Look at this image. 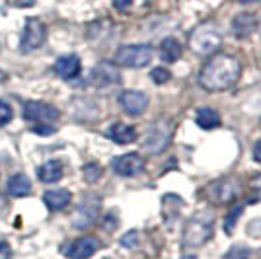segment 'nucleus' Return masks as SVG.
<instances>
[{
  "label": "nucleus",
  "instance_id": "1",
  "mask_svg": "<svg viewBox=\"0 0 261 259\" xmlns=\"http://www.w3.org/2000/svg\"><path fill=\"white\" fill-rule=\"evenodd\" d=\"M240 74H242V65L238 59L232 55L218 53L203 66L199 82L207 92H222L226 88L234 86Z\"/></svg>",
  "mask_w": 261,
  "mask_h": 259
},
{
  "label": "nucleus",
  "instance_id": "2",
  "mask_svg": "<svg viewBox=\"0 0 261 259\" xmlns=\"http://www.w3.org/2000/svg\"><path fill=\"white\" fill-rule=\"evenodd\" d=\"M213 232H215V215L208 211H199L185 222L181 244L184 248H201L213 238Z\"/></svg>",
  "mask_w": 261,
  "mask_h": 259
},
{
  "label": "nucleus",
  "instance_id": "3",
  "mask_svg": "<svg viewBox=\"0 0 261 259\" xmlns=\"http://www.w3.org/2000/svg\"><path fill=\"white\" fill-rule=\"evenodd\" d=\"M222 45V33L215 23H201L189 35L191 51L201 57L213 55Z\"/></svg>",
  "mask_w": 261,
  "mask_h": 259
},
{
  "label": "nucleus",
  "instance_id": "4",
  "mask_svg": "<svg viewBox=\"0 0 261 259\" xmlns=\"http://www.w3.org/2000/svg\"><path fill=\"white\" fill-rule=\"evenodd\" d=\"M174 131L175 125L172 119H158L146 133V141L142 142V148L148 154H160L172 142Z\"/></svg>",
  "mask_w": 261,
  "mask_h": 259
},
{
  "label": "nucleus",
  "instance_id": "5",
  "mask_svg": "<svg viewBox=\"0 0 261 259\" xmlns=\"http://www.w3.org/2000/svg\"><path fill=\"white\" fill-rule=\"evenodd\" d=\"M117 65L127 68H142L152 61V47L150 45H125L115 53Z\"/></svg>",
  "mask_w": 261,
  "mask_h": 259
},
{
  "label": "nucleus",
  "instance_id": "6",
  "mask_svg": "<svg viewBox=\"0 0 261 259\" xmlns=\"http://www.w3.org/2000/svg\"><path fill=\"white\" fill-rule=\"evenodd\" d=\"M99 209H101V199H99L98 195H84L80 205L74 211V215H72V226L78 228V230L90 228L94 224V220L98 218Z\"/></svg>",
  "mask_w": 261,
  "mask_h": 259
},
{
  "label": "nucleus",
  "instance_id": "7",
  "mask_svg": "<svg viewBox=\"0 0 261 259\" xmlns=\"http://www.w3.org/2000/svg\"><path fill=\"white\" fill-rule=\"evenodd\" d=\"M240 189L242 187H240V182L236 177H224V179H218V182L208 185L207 193L218 205H228L232 201H236Z\"/></svg>",
  "mask_w": 261,
  "mask_h": 259
},
{
  "label": "nucleus",
  "instance_id": "8",
  "mask_svg": "<svg viewBox=\"0 0 261 259\" xmlns=\"http://www.w3.org/2000/svg\"><path fill=\"white\" fill-rule=\"evenodd\" d=\"M45 37H47V30L41 20L37 18H30L25 22L22 33V51L23 53H32L35 49H39L45 43Z\"/></svg>",
  "mask_w": 261,
  "mask_h": 259
},
{
  "label": "nucleus",
  "instance_id": "9",
  "mask_svg": "<svg viewBox=\"0 0 261 259\" xmlns=\"http://www.w3.org/2000/svg\"><path fill=\"white\" fill-rule=\"evenodd\" d=\"M23 119L30 123H51L59 119V109L43 101H28L23 108Z\"/></svg>",
  "mask_w": 261,
  "mask_h": 259
},
{
  "label": "nucleus",
  "instance_id": "10",
  "mask_svg": "<svg viewBox=\"0 0 261 259\" xmlns=\"http://www.w3.org/2000/svg\"><path fill=\"white\" fill-rule=\"evenodd\" d=\"M99 249V240L96 236H82L68 244L63 253L70 259H90Z\"/></svg>",
  "mask_w": 261,
  "mask_h": 259
},
{
  "label": "nucleus",
  "instance_id": "11",
  "mask_svg": "<svg viewBox=\"0 0 261 259\" xmlns=\"http://www.w3.org/2000/svg\"><path fill=\"white\" fill-rule=\"evenodd\" d=\"M111 168L117 175L130 177V175H139L144 170V160L139 154H123L111 160Z\"/></svg>",
  "mask_w": 261,
  "mask_h": 259
},
{
  "label": "nucleus",
  "instance_id": "12",
  "mask_svg": "<svg viewBox=\"0 0 261 259\" xmlns=\"http://www.w3.org/2000/svg\"><path fill=\"white\" fill-rule=\"evenodd\" d=\"M119 103L125 113L129 115H141L148 108V96L139 90H127L119 96Z\"/></svg>",
  "mask_w": 261,
  "mask_h": 259
},
{
  "label": "nucleus",
  "instance_id": "13",
  "mask_svg": "<svg viewBox=\"0 0 261 259\" xmlns=\"http://www.w3.org/2000/svg\"><path fill=\"white\" fill-rule=\"evenodd\" d=\"M119 80H121L119 70L111 65V63H99L92 70V82L98 88H108V86H113V84H119Z\"/></svg>",
  "mask_w": 261,
  "mask_h": 259
},
{
  "label": "nucleus",
  "instance_id": "14",
  "mask_svg": "<svg viewBox=\"0 0 261 259\" xmlns=\"http://www.w3.org/2000/svg\"><path fill=\"white\" fill-rule=\"evenodd\" d=\"M255 30H257V18H255L253 14L242 12L238 16H234V20H232V33H234L238 39L250 37Z\"/></svg>",
  "mask_w": 261,
  "mask_h": 259
},
{
  "label": "nucleus",
  "instance_id": "15",
  "mask_svg": "<svg viewBox=\"0 0 261 259\" xmlns=\"http://www.w3.org/2000/svg\"><path fill=\"white\" fill-rule=\"evenodd\" d=\"M184 199L179 195L166 193L162 197V218L166 220V224H172L175 218H179V213L184 209Z\"/></svg>",
  "mask_w": 261,
  "mask_h": 259
},
{
  "label": "nucleus",
  "instance_id": "16",
  "mask_svg": "<svg viewBox=\"0 0 261 259\" xmlns=\"http://www.w3.org/2000/svg\"><path fill=\"white\" fill-rule=\"evenodd\" d=\"M55 72L63 80H70L80 72V59L76 55H65L55 63Z\"/></svg>",
  "mask_w": 261,
  "mask_h": 259
},
{
  "label": "nucleus",
  "instance_id": "17",
  "mask_svg": "<svg viewBox=\"0 0 261 259\" xmlns=\"http://www.w3.org/2000/svg\"><path fill=\"white\" fill-rule=\"evenodd\" d=\"M108 137L117 144H130L137 141V129L130 125H125V123H115L109 127Z\"/></svg>",
  "mask_w": 261,
  "mask_h": 259
},
{
  "label": "nucleus",
  "instance_id": "18",
  "mask_svg": "<svg viewBox=\"0 0 261 259\" xmlns=\"http://www.w3.org/2000/svg\"><path fill=\"white\" fill-rule=\"evenodd\" d=\"M72 195L68 189H51L43 195V201L49 211H61L70 203Z\"/></svg>",
  "mask_w": 261,
  "mask_h": 259
},
{
  "label": "nucleus",
  "instance_id": "19",
  "mask_svg": "<svg viewBox=\"0 0 261 259\" xmlns=\"http://www.w3.org/2000/svg\"><path fill=\"white\" fill-rule=\"evenodd\" d=\"M37 175H39V179L43 184H55V182H59L63 177V164L59 160H49L37 170Z\"/></svg>",
  "mask_w": 261,
  "mask_h": 259
},
{
  "label": "nucleus",
  "instance_id": "20",
  "mask_svg": "<svg viewBox=\"0 0 261 259\" xmlns=\"http://www.w3.org/2000/svg\"><path fill=\"white\" fill-rule=\"evenodd\" d=\"M8 193L12 197H28L32 193V182L28 179V175H23V173L12 175L8 182Z\"/></svg>",
  "mask_w": 261,
  "mask_h": 259
},
{
  "label": "nucleus",
  "instance_id": "21",
  "mask_svg": "<svg viewBox=\"0 0 261 259\" xmlns=\"http://www.w3.org/2000/svg\"><path fill=\"white\" fill-rule=\"evenodd\" d=\"M160 57L166 63H175L181 57V45L175 37H166L160 43Z\"/></svg>",
  "mask_w": 261,
  "mask_h": 259
},
{
  "label": "nucleus",
  "instance_id": "22",
  "mask_svg": "<svg viewBox=\"0 0 261 259\" xmlns=\"http://www.w3.org/2000/svg\"><path fill=\"white\" fill-rule=\"evenodd\" d=\"M195 123L201 127V129H205V131L217 129L218 125H220V115H218L215 109L203 108V109H199V111H197Z\"/></svg>",
  "mask_w": 261,
  "mask_h": 259
},
{
  "label": "nucleus",
  "instance_id": "23",
  "mask_svg": "<svg viewBox=\"0 0 261 259\" xmlns=\"http://www.w3.org/2000/svg\"><path fill=\"white\" fill-rule=\"evenodd\" d=\"M82 173H84V179H86L88 184H94V182H98L99 177H101V166L96 162H90L84 166Z\"/></svg>",
  "mask_w": 261,
  "mask_h": 259
},
{
  "label": "nucleus",
  "instance_id": "24",
  "mask_svg": "<svg viewBox=\"0 0 261 259\" xmlns=\"http://www.w3.org/2000/svg\"><path fill=\"white\" fill-rule=\"evenodd\" d=\"M242 206L236 205L232 211L228 213V216H226V220H224V230H226V234H232L234 232V226H236V220H238L240 216H242Z\"/></svg>",
  "mask_w": 261,
  "mask_h": 259
},
{
  "label": "nucleus",
  "instance_id": "25",
  "mask_svg": "<svg viewBox=\"0 0 261 259\" xmlns=\"http://www.w3.org/2000/svg\"><path fill=\"white\" fill-rule=\"evenodd\" d=\"M250 253H251L250 248H246V246H234L224 257L226 259H250Z\"/></svg>",
  "mask_w": 261,
  "mask_h": 259
},
{
  "label": "nucleus",
  "instance_id": "26",
  "mask_svg": "<svg viewBox=\"0 0 261 259\" xmlns=\"http://www.w3.org/2000/svg\"><path fill=\"white\" fill-rule=\"evenodd\" d=\"M32 131L35 135H39V137H49V135H53L55 131H57V127L51 125V123H33Z\"/></svg>",
  "mask_w": 261,
  "mask_h": 259
},
{
  "label": "nucleus",
  "instance_id": "27",
  "mask_svg": "<svg viewBox=\"0 0 261 259\" xmlns=\"http://www.w3.org/2000/svg\"><path fill=\"white\" fill-rule=\"evenodd\" d=\"M137 244H139V232L137 230H130V232H127L125 236L121 238V246L127 249H133L137 248Z\"/></svg>",
  "mask_w": 261,
  "mask_h": 259
},
{
  "label": "nucleus",
  "instance_id": "28",
  "mask_svg": "<svg viewBox=\"0 0 261 259\" xmlns=\"http://www.w3.org/2000/svg\"><path fill=\"white\" fill-rule=\"evenodd\" d=\"M150 76H152V80L156 82V84H166V82H168V80L172 78L170 70H168V68H162V66L154 68L152 72H150Z\"/></svg>",
  "mask_w": 261,
  "mask_h": 259
},
{
  "label": "nucleus",
  "instance_id": "29",
  "mask_svg": "<svg viewBox=\"0 0 261 259\" xmlns=\"http://www.w3.org/2000/svg\"><path fill=\"white\" fill-rule=\"evenodd\" d=\"M10 121H12V108L6 103V101L0 99V127L8 125Z\"/></svg>",
  "mask_w": 261,
  "mask_h": 259
},
{
  "label": "nucleus",
  "instance_id": "30",
  "mask_svg": "<svg viewBox=\"0 0 261 259\" xmlns=\"http://www.w3.org/2000/svg\"><path fill=\"white\" fill-rule=\"evenodd\" d=\"M12 257V249L6 242H0V259H10Z\"/></svg>",
  "mask_w": 261,
  "mask_h": 259
},
{
  "label": "nucleus",
  "instance_id": "31",
  "mask_svg": "<svg viewBox=\"0 0 261 259\" xmlns=\"http://www.w3.org/2000/svg\"><path fill=\"white\" fill-rule=\"evenodd\" d=\"M14 6H18V8H30L35 4V0H10Z\"/></svg>",
  "mask_w": 261,
  "mask_h": 259
},
{
  "label": "nucleus",
  "instance_id": "32",
  "mask_svg": "<svg viewBox=\"0 0 261 259\" xmlns=\"http://www.w3.org/2000/svg\"><path fill=\"white\" fill-rule=\"evenodd\" d=\"M130 2H133V0H113V6H115L117 10H127L130 6Z\"/></svg>",
  "mask_w": 261,
  "mask_h": 259
},
{
  "label": "nucleus",
  "instance_id": "33",
  "mask_svg": "<svg viewBox=\"0 0 261 259\" xmlns=\"http://www.w3.org/2000/svg\"><path fill=\"white\" fill-rule=\"evenodd\" d=\"M253 160H255V162H261V141H257L255 146H253Z\"/></svg>",
  "mask_w": 261,
  "mask_h": 259
},
{
  "label": "nucleus",
  "instance_id": "34",
  "mask_svg": "<svg viewBox=\"0 0 261 259\" xmlns=\"http://www.w3.org/2000/svg\"><path fill=\"white\" fill-rule=\"evenodd\" d=\"M251 187H253V189H257V191H261V173L253 177V182H251Z\"/></svg>",
  "mask_w": 261,
  "mask_h": 259
},
{
  "label": "nucleus",
  "instance_id": "35",
  "mask_svg": "<svg viewBox=\"0 0 261 259\" xmlns=\"http://www.w3.org/2000/svg\"><path fill=\"white\" fill-rule=\"evenodd\" d=\"M181 259H199V257H197V255H184Z\"/></svg>",
  "mask_w": 261,
  "mask_h": 259
},
{
  "label": "nucleus",
  "instance_id": "36",
  "mask_svg": "<svg viewBox=\"0 0 261 259\" xmlns=\"http://www.w3.org/2000/svg\"><path fill=\"white\" fill-rule=\"evenodd\" d=\"M242 2H259V0H242Z\"/></svg>",
  "mask_w": 261,
  "mask_h": 259
}]
</instances>
